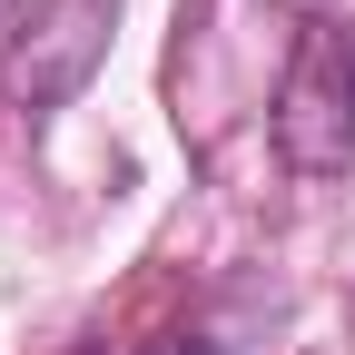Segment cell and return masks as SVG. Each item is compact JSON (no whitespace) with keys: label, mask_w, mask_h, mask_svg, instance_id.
<instances>
[{"label":"cell","mask_w":355,"mask_h":355,"mask_svg":"<svg viewBox=\"0 0 355 355\" xmlns=\"http://www.w3.org/2000/svg\"><path fill=\"white\" fill-rule=\"evenodd\" d=\"M277 158L296 178H345L355 168V20H306L286 79H277Z\"/></svg>","instance_id":"cell-1"},{"label":"cell","mask_w":355,"mask_h":355,"mask_svg":"<svg viewBox=\"0 0 355 355\" xmlns=\"http://www.w3.org/2000/svg\"><path fill=\"white\" fill-rule=\"evenodd\" d=\"M119 0H10V50H0V79H10L20 109H60L69 89L99 69Z\"/></svg>","instance_id":"cell-2"}]
</instances>
